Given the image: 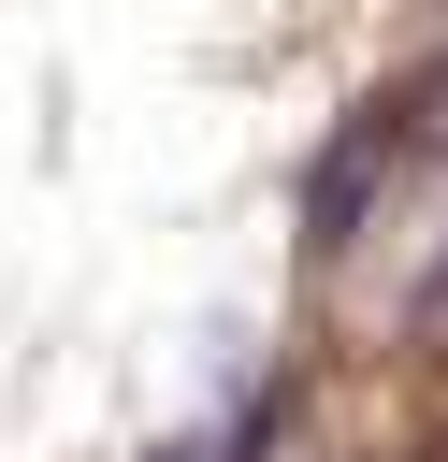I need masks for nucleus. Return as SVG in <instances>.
Listing matches in <instances>:
<instances>
[{
    "instance_id": "1",
    "label": "nucleus",
    "mask_w": 448,
    "mask_h": 462,
    "mask_svg": "<svg viewBox=\"0 0 448 462\" xmlns=\"http://www.w3.org/2000/svg\"><path fill=\"white\" fill-rule=\"evenodd\" d=\"M405 130H419V101H376V116H347V144L318 159V188H303V217H318V245H361V217H376V188L405 173Z\"/></svg>"
},
{
    "instance_id": "2",
    "label": "nucleus",
    "mask_w": 448,
    "mask_h": 462,
    "mask_svg": "<svg viewBox=\"0 0 448 462\" xmlns=\"http://www.w3.org/2000/svg\"><path fill=\"white\" fill-rule=\"evenodd\" d=\"M405 318H419V332H434V318H448V260H434V274H419V303H405Z\"/></svg>"
}]
</instances>
